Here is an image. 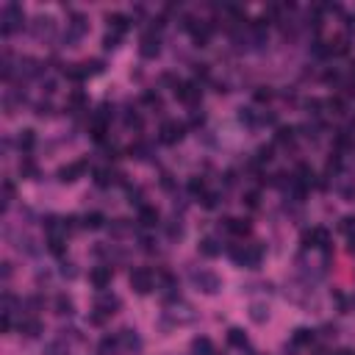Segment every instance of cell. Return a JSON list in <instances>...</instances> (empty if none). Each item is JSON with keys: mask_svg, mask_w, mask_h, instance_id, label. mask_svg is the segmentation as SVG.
Returning a JSON list of instances; mask_svg holds the SVG:
<instances>
[{"mask_svg": "<svg viewBox=\"0 0 355 355\" xmlns=\"http://www.w3.org/2000/svg\"><path fill=\"white\" fill-rule=\"evenodd\" d=\"M0 23H3V37H12L14 31L23 28V9L17 3H6L3 14H0Z\"/></svg>", "mask_w": 355, "mask_h": 355, "instance_id": "cell-1", "label": "cell"}, {"mask_svg": "<svg viewBox=\"0 0 355 355\" xmlns=\"http://www.w3.org/2000/svg\"><path fill=\"white\" fill-rule=\"evenodd\" d=\"M86 31H89V23H86L84 14L75 12L73 17H70V23H67V34H64V42L70 45V48H75V45L81 42V39L86 37Z\"/></svg>", "mask_w": 355, "mask_h": 355, "instance_id": "cell-2", "label": "cell"}, {"mask_svg": "<svg viewBox=\"0 0 355 355\" xmlns=\"http://www.w3.org/2000/svg\"><path fill=\"white\" fill-rule=\"evenodd\" d=\"M183 133H186V125H183V122L167 120L161 125V131H158V139H161L164 145H178V142L183 139Z\"/></svg>", "mask_w": 355, "mask_h": 355, "instance_id": "cell-3", "label": "cell"}, {"mask_svg": "<svg viewBox=\"0 0 355 355\" xmlns=\"http://www.w3.org/2000/svg\"><path fill=\"white\" fill-rule=\"evenodd\" d=\"M192 280H194V286H197L200 291H205V294H217L219 291V277L214 275V272H208V269H200V272H194L192 275Z\"/></svg>", "mask_w": 355, "mask_h": 355, "instance_id": "cell-4", "label": "cell"}, {"mask_svg": "<svg viewBox=\"0 0 355 355\" xmlns=\"http://www.w3.org/2000/svg\"><path fill=\"white\" fill-rule=\"evenodd\" d=\"M131 286L136 294H150L153 291V272L145 269V266H139V269L131 272Z\"/></svg>", "mask_w": 355, "mask_h": 355, "instance_id": "cell-5", "label": "cell"}, {"mask_svg": "<svg viewBox=\"0 0 355 355\" xmlns=\"http://www.w3.org/2000/svg\"><path fill=\"white\" fill-rule=\"evenodd\" d=\"M158 53H161V39H158L156 31H150V34H145L142 42H139V56H142V59H156Z\"/></svg>", "mask_w": 355, "mask_h": 355, "instance_id": "cell-6", "label": "cell"}, {"mask_svg": "<svg viewBox=\"0 0 355 355\" xmlns=\"http://www.w3.org/2000/svg\"><path fill=\"white\" fill-rule=\"evenodd\" d=\"M175 97L181 103H186V106H194V103L200 100V86L197 84H192V81H186V84H175Z\"/></svg>", "mask_w": 355, "mask_h": 355, "instance_id": "cell-7", "label": "cell"}, {"mask_svg": "<svg viewBox=\"0 0 355 355\" xmlns=\"http://www.w3.org/2000/svg\"><path fill=\"white\" fill-rule=\"evenodd\" d=\"M84 172H86V161L67 164V167H61V169H59V181H61V183H75Z\"/></svg>", "mask_w": 355, "mask_h": 355, "instance_id": "cell-8", "label": "cell"}, {"mask_svg": "<svg viewBox=\"0 0 355 355\" xmlns=\"http://www.w3.org/2000/svg\"><path fill=\"white\" fill-rule=\"evenodd\" d=\"M89 280H92V286H95V289L103 291L111 283V266H95V269L89 272Z\"/></svg>", "mask_w": 355, "mask_h": 355, "instance_id": "cell-9", "label": "cell"}, {"mask_svg": "<svg viewBox=\"0 0 355 355\" xmlns=\"http://www.w3.org/2000/svg\"><path fill=\"white\" fill-rule=\"evenodd\" d=\"M222 225L228 233H233V236H247L250 233V219H233V217H228V219H222Z\"/></svg>", "mask_w": 355, "mask_h": 355, "instance_id": "cell-10", "label": "cell"}, {"mask_svg": "<svg viewBox=\"0 0 355 355\" xmlns=\"http://www.w3.org/2000/svg\"><path fill=\"white\" fill-rule=\"evenodd\" d=\"M211 34H214V25H211V23H200V25L194 23L192 37H194V45H197V48H205V45H208Z\"/></svg>", "mask_w": 355, "mask_h": 355, "instance_id": "cell-11", "label": "cell"}, {"mask_svg": "<svg viewBox=\"0 0 355 355\" xmlns=\"http://www.w3.org/2000/svg\"><path fill=\"white\" fill-rule=\"evenodd\" d=\"M117 308H120V297H114V294H100V297H97L95 311H100V313H106V316H111Z\"/></svg>", "mask_w": 355, "mask_h": 355, "instance_id": "cell-12", "label": "cell"}, {"mask_svg": "<svg viewBox=\"0 0 355 355\" xmlns=\"http://www.w3.org/2000/svg\"><path fill=\"white\" fill-rule=\"evenodd\" d=\"M158 208H153V205H142V208H139V222L145 225V228H156L158 225Z\"/></svg>", "mask_w": 355, "mask_h": 355, "instance_id": "cell-13", "label": "cell"}, {"mask_svg": "<svg viewBox=\"0 0 355 355\" xmlns=\"http://www.w3.org/2000/svg\"><path fill=\"white\" fill-rule=\"evenodd\" d=\"M20 333H23L25 338H37L39 333H42V322H39V319H23V322H20Z\"/></svg>", "mask_w": 355, "mask_h": 355, "instance_id": "cell-14", "label": "cell"}, {"mask_svg": "<svg viewBox=\"0 0 355 355\" xmlns=\"http://www.w3.org/2000/svg\"><path fill=\"white\" fill-rule=\"evenodd\" d=\"M53 305H56V313H59V316H73V313H75V302L70 300L67 294H59Z\"/></svg>", "mask_w": 355, "mask_h": 355, "instance_id": "cell-15", "label": "cell"}, {"mask_svg": "<svg viewBox=\"0 0 355 355\" xmlns=\"http://www.w3.org/2000/svg\"><path fill=\"white\" fill-rule=\"evenodd\" d=\"M17 145H20V150H23V153H31L34 147H37V133L31 131V128H25V131L17 136Z\"/></svg>", "mask_w": 355, "mask_h": 355, "instance_id": "cell-16", "label": "cell"}, {"mask_svg": "<svg viewBox=\"0 0 355 355\" xmlns=\"http://www.w3.org/2000/svg\"><path fill=\"white\" fill-rule=\"evenodd\" d=\"M219 250H222V247L217 244V239H203V241L197 244V253L205 255V258H217Z\"/></svg>", "mask_w": 355, "mask_h": 355, "instance_id": "cell-17", "label": "cell"}, {"mask_svg": "<svg viewBox=\"0 0 355 355\" xmlns=\"http://www.w3.org/2000/svg\"><path fill=\"white\" fill-rule=\"evenodd\" d=\"M34 34H37L39 39H42V37H50V34H53V17H37Z\"/></svg>", "mask_w": 355, "mask_h": 355, "instance_id": "cell-18", "label": "cell"}, {"mask_svg": "<svg viewBox=\"0 0 355 355\" xmlns=\"http://www.w3.org/2000/svg\"><path fill=\"white\" fill-rule=\"evenodd\" d=\"M20 175H23V178H31V181H34V178H39L37 161H34V158H23V161H20Z\"/></svg>", "mask_w": 355, "mask_h": 355, "instance_id": "cell-19", "label": "cell"}, {"mask_svg": "<svg viewBox=\"0 0 355 355\" xmlns=\"http://www.w3.org/2000/svg\"><path fill=\"white\" fill-rule=\"evenodd\" d=\"M250 319H253V322H266V319H269V308L264 305V302H253V305H250Z\"/></svg>", "mask_w": 355, "mask_h": 355, "instance_id": "cell-20", "label": "cell"}, {"mask_svg": "<svg viewBox=\"0 0 355 355\" xmlns=\"http://www.w3.org/2000/svg\"><path fill=\"white\" fill-rule=\"evenodd\" d=\"M103 225H106V217H103L100 211H92V214L84 217V228H89V230H100Z\"/></svg>", "mask_w": 355, "mask_h": 355, "instance_id": "cell-21", "label": "cell"}, {"mask_svg": "<svg viewBox=\"0 0 355 355\" xmlns=\"http://www.w3.org/2000/svg\"><path fill=\"white\" fill-rule=\"evenodd\" d=\"M311 341H313V330H308V327H297L294 336H291V344H297V347L311 344Z\"/></svg>", "mask_w": 355, "mask_h": 355, "instance_id": "cell-22", "label": "cell"}, {"mask_svg": "<svg viewBox=\"0 0 355 355\" xmlns=\"http://www.w3.org/2000/svg\"><path fill=\"white\" fill-rule=\"evenodd\" d=\"M109 25L114 28V34H122V31H128V17L125 14H109Z\"/></svg>", "mask_w": 355, "mask_h": 355, "instance_id": "cell-23", "label": "cell"}, {"mask_svg": "<svg viewBox=\"0 0 355 355\" xmlns=\"http://www.w3.org/2000/svg\"><path fill=\"white\" fill-rule=\"evenodd\" d=\"M275 142L277 145H291L294 142V128H277V133H275Z\"/></svg>", "mask_w": 355, "mask_h": 355, "instance_id": "cell-24", "label": "cell"}, {"mask_svg": "<svg viewBox=\"0 0 355 355\" xmlns=\"http://www.w3.org/2000/svg\"><path fill=\"white\" fill-rule=\"evenodd\" d=\"M228 341L233 344V347H244V344H247L244 330H241V327H230V330H228Z\"/></svg>", "mask_w": 355, "mask_h": 355, "instance_id": "cell-25", "label": "cell"}, {"mask_svg": "<svg viewBox=\"0 0 355 355\" xmlns=\"http://www.w3.org/2000/svg\"><path fill=\"white\" fill-rule=\"evenodd\" d=\"M192 349H194L197 355H214V347H211L208 338H194V341H192Z\"/></svg>", "mask_w": 355, "mask_h": 355, "instance_id": "cell-26", "label": "cell"}, {"mask_svg": "<svg viewBox=\"0 0 355 355\" xmlns=\"http://www.w3.org/2000/svg\"><path fill=\"white\" fill-rule=\"evenodd\" d=\"M20 70H23V75H39V73H42L37 59H23V61H20Z\"/></svg>", "mask_w": 355, "mask_h": 355, "instance_id": "cell-27", "label": "cell"}, {"mask_svg": "<svg viewBox=\"0 0 355 355\" xmlns=\"http://www.w3.org/2000/svg\"><path fill=\"white\" fill-rule=\"evenodd\" d=\"M48 250H50L53 255H64V250H67L64 239H61V236H50V241H48Z\"/></svg>", "mask_w": 355, "mask_h": 355, "instance_id": "cell-28", "label": "cell"}, {"mask_svg": "<svg viewBox=\"0 0 355 355\" xmlns=\"http://www.w3.org/2000/svg\"><path fill=\"white\" fill-rule=\"evenodd\" d=\"M45 355H70V349H67L64 341H50L45 347Z\"/></svg>", "mask_w": 355, "mask_h": 355, "instance_id": "cell-29", "label": "cell"}, {"mask_svg": "<svg viewBox=\"0 0 355 355\" xmlns=\"http://www.w3.org/2000/svg\"><path fill=\"white\" fill-rule=\"evenodd\" d=\"M167 236L169 239H183V225H181V219H172V222L167 225Z\"/></svg>", "mask_w": 355, "mask_h": 355, "instance_id": "cell-30", "label": "cell"}, {"mask_svg": "<svg viewBox=\"0 0 355 355\" xmlns=\"http://www.w3.org/2000/svg\"><path fill=\"white\" fill-rule=\"evenodd\" d=\"M84 73H86V78H89V75H100V73H103V61H100V59L86 61V64H84Z\"/></svg>", "mask_w": 355, "mask_h": 355, "instance_id": "cell-31", "label": "cell"}, {"mask_svg": "<svg viewBox=\"0 0 355 355\" xmlns=\"http://www.w3.org/2000/svg\"><path fill=\"white\" fill-rule=\"evenodd\" d=\"M111 181H114V175H111L109 169H95V183L97 186H109Z\"/></svg>", "mask_w": 355, "mask_h": 355, "instance_id": "cell-32", "label": "cell"}, {"mask_svg": "<svg viewBox=\"0 0 355 355\" xmlns=\"http://www.w3.org/2000/svg\"><path fill=\"white\" fill-rule=\"evenodd\" d=\"M92 139H95V142H103V139H106V122L103 120L92 122Z\"/></svg>", "mask_w": 355, "mask_h": 355, "instance_id": "cell-33", "label": "cell"}, {"mask_svg": "<svg viewBox=\"0 0 355 355\" xmlns=\"http://www.w3.org/2000/svg\"><path fill=\"white\" fill-rule=\"evenodd\" d=\"M142 103L150 106V109H161V97H158V92H145V95H142Z\"/></svg>", "mask_w": 355, "mask_h": 355, "instance_id": "cell-34", "label": "cell"}, {"mask_svg": "<svg viewBox=\"0 0 355 355\" xmlns=\"http://www.w3.org/2000/svg\"><path fill=\"white\" fill-rule=\"evenodd\" d=\"M120 338H122V344H125V347H139V336H136V330H122L120 333Z\"/></svg>", "mask_w": 355, "mask_h": 355, "instance_id": "cell-35", "label": "cell"}, {"mask_svg": "<svg viewBox=\"0 0 355 355\" xmlns=\"http://www.w3.org/2000/svg\"><path fill=\"white\" fill-rule=\"evenodd\" d=\"M125 125L133 128V131H139V128H142V117H139L136 111H125Z\"/></svg>", "mask_w": 355, "mask_h": 355, "instance_id": "cell-36", "label": "cell"}, {"mask_svg": "<svg viewBox=\"0 0 355 355\" xmlns=\"http://www.w3.org/2000/svg\"><path fill=\"white\" fill-rule=\"evenodd\" d=\"M325 106L330 109V114H344V100H341V97H330Z\"/></svg>", "mask_w": 355, "mask_h": 355, "instance_id": "cell-37", "label": "cell"}, {"mask_svg": "<svg viewBox=\"0 0 355 355\" xmlns=\"http://www.w3.org/2000/svg\"><path fill=\"white\" fill-rule=\"evenodd\" d=\"M189 192L192 194H205V181L203 178H192V181H189Z\"/></svg>", "mask_w": 355, "mask_h": 355, "instance_id": "cell-38", "label": "cell"}, {"mask_svg": "<svg viewBox=\"0 0 355 355\" xmlns=\"http://www.w3.org/2000/svg\"><path fill=\"white\" fill-rule=\"evenodd\" d=\"M84 103H86V95H84L81 89H75L73 95H70V106H73V109H81Z\"/></svg>", "mask_w": 355, "mask_h": 355, "instance_id": "cell-39", "label": "cell"}, {"mask_svg": "<svg viewBox=\"0 0 355 355\" xmlns=\"http://www.w3.org/2000/svg\"><path fill=\"white\" fill-rule=\"evenodd\" d=\"M255 100H258V103H269L272 100V89H269V86H258V89H255Z\"/></svg>", "mask_w": 355, "mask_h": 355, "instance_id": "cell-40", "label": "cell"}, {"mask_svg": "<svg viewBox=\"0 0 355 355\" xmlns=\"http://www.w3.org/2000/svg\"><path fill=\"white\" fill-rule=\"evenodd\" d=\"M12 200H14V183L6 181V183H3V205H9Z\"/></svg>", "mask_w": 355, "mask_h": 355, "instance_id": "cell-41", "label": "cell"}, {"mask_svg": "<svg viewBox=\"0 0 355 355\" xmlns=\"http://www.w3.org/2000/svg\"><path fill=\"white\" fill-rule=\"evenodd\" d=\"M217 203H219V194H214V192L203 194V205H205V208H217Z\"/></svg>", "mask_w": 355, "mask_h": 355, "instance_id": "cell-42", "label": "cell"}, {"mask_svg": "<svg viewBox=\"0 0 355 355\" xmlns=\"http://www.w3.org/2000/svg\"><path fill=\"white\" fill-rule=\"evenodd\" d=\"M117 42H120V34H106V39H103V48H106V50H114Z\"/></svg>", "mask_w": 355, "mask_h": 355, "instance_id": "cell-43", "label": "cell"}, {"mask_svg": "<svg viewBox=\"0 0 355 355\" xmlns=\"http://www.w3.org/2000/svg\"><path fill=\"white\" fill-rule=\"evenodd\" d=\"M128 219H117V222L114 225H111V230H114V236H122V233H125V230H128Z\"/></svg>", "mask_w": 355, "mask_h": 355, "instance_id": "cell-44", "label": "cell"}, {"mask_svg": "<svg viewBox=\"0 0 355 355\" xmlns=\"http://www.w3.org/2000/svg\"><path fill=\"white\" fill-rule=\"evenodd\" d=\"M338 228H341L344 233H352V230H355V219H352V217H344V219H341V225H338Z\"/></svg>", "mask_w": 355, "mask_h": 355, "instance_id": "cell-45", "label": "cell"}, {"mask_svg": "<svg viewBox=\"0 0 355 355\" xmlns=\"http://www.w3.org/2000/svg\"><path fill=\"white\" fill-rule=\"evenodd\" d=\"M244 203L250 205V208H258V192H247L244 194Z\"/></svg>", "mask_w": 355, "mask_h": 355, "instance_id": "cell-46", "label": "cell"}, {"mask_svg": "<svg viewBox=\"0 0 355 355\" xmlns=\"http://www.w3.org/2000/svg\"><path fill=\"white\" fill-rule=\"evenodd\" d=\"M50 103H37V117H50Z\"/></svg>", "mask_w": 355, "mask_h": 355, "instance_id": "cell-47", "label": "cell"}, {"mask_svg": "<svg viewBox=\"0 0 355 355\" xmlns=\"http://www.w3.org/2000/svg\"><path fill=\"white\" fill-rule=\"evenodd\" d=\"M305 109H308V114H319V109H322V100H308Z\"/></svg>", "mask_w": 355, "mask_h": 355, "instance_id": "cell-48", "label": "cell"}, {"mask_svg": "<svg viewBox=\"0 0 355 355\" xmlns=\"http://www.w3.org/2000/svg\"><path fill=\"white\" fill-rule=\"evenodd\" d=\"M269 158H272V147H261V150H258V161L264 164V161H269Z\"/></svg>", "mask_w": 355, "mask_h": 355, "instance_id": "cell-49", "label": "cell"}, {"mask_svg": "<svg viewBox=\"0 0 355 355\" xmlns=\"http://www.w3.org/2000/svg\"><path fill=\"white\" fill-rule=\"evenodd\" d=\"M61 275H64V277H75L78 272H75V266H73V264H64V266H61Z\"/></svg>", "mask_w": 355, "mask_h": 355, "instance_id": "cell-50", "label": "cell"}, {"mask_svg": "<svg viewBox=\"0 0 355 355\" xmlns=\"http://www.w3.org/2000/svg\"><path fill=\"white\" fill-rule=\"evenodd\" d=\"M161 186H164V189H167V192H169V189H172V186H175V183H172V175H167V172H164V175H161Z\"/></svg>", "mask_w": 355, "mask_h": 355, "instance_id": "cell-51", "label": "cell"}, {"mask_svg": "<svg viewBox=\"0 0 355 355\" xmlns=\"http://www.w3.org/2000/svg\"><path fill=\"white\" fill-rule=\"evenodd\" d=\"M3 277H6V280H9V277H12V264H9V261H6V264H3Z\"/></svg>", "mask_w": 355, "mask_h": 355, "instance_id": "cell-52", "label": "cell"}, {"mask_svg": "<svg viewBox=\"0 0 355 355\" xmlns=\"http://www.w3.org/2000/svg\"><path fill=\"white\" fill-rule=\"evenodd\" d=\"M203 120H205L203 114H194V117H192V125H203Z\"/></svg>", "mask_w": 355, "mask_h": 355, "instance_id": "cell-53", "label": "cell"}, {"mask_svg": "<svg viewBox=\"0 0 355 355\" xmlns=\"http://www.w3.org/2000/svg\"><path fill=\"white\" fill-rule=\"evenodd\" d=\"M336 355H352V352H349V349H338Z\"/></svg>", "mask_w": 355, "mask_h": 355, "instance_id": "cell-54", "label": "cell"}, {"mask_svg": "<svg viewBox=\"0 0 355 355\" xmlns=\"http://www.w3.org/2000/svg\"><path fill=\"white\" fill-rule=\"evenodd\" d=\"M349 253H355V239H352V241H349Z\"/></svg>", "mask_w": 355, "mask_h": 355, "instance_id": "cell-55", "label": "cell"}]
</instances>
